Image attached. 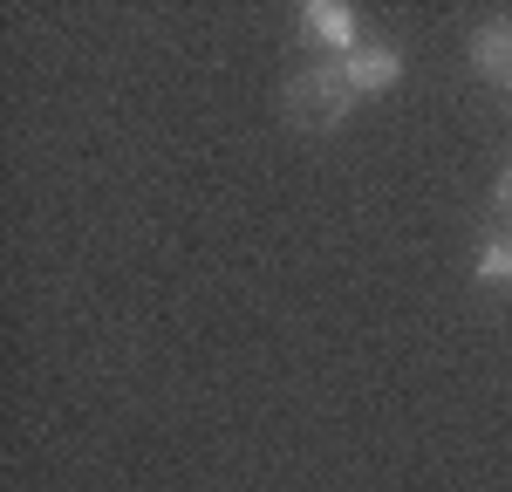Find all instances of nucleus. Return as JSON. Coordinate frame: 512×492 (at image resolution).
Wrapping results in <instances>:
<instances>
[{"label":"nucleus","mask_w":512,"mask_h":492,"mask_svg":"<svg viewBox=\"0 0 512 492\" xmlns=\"http://www.w3.org/2000/svg\"><path fill=\"white\" fill-rule=\"evenodd\" d=\"M492 219H499V226L512 233V164L499 171V185H492Z\"/></svg>","instance_id":"6"},{"label":"nucleus","mask_w":512,"mask_h":492,"mask_svg":"<svg viewBox=\"0 0 512 492\" xmlns=\"http://www.w3.org/2000/svg\"><path fill=\"white\" fill-rule=\"evenodd\" d=\"M478 281H485V287L512 281V233H506V226H492V233L478 240Z\"/></svg>","instance_id":"5"},{"label":"nucleus","mask_w":512,"mask_h":492,"mask_svg":"<svg viewBox=\"0 0 512 492\" xmlns=\"http://www.w3.org/2000/svg\"><path fill=\"white\" fill-rule=\"evenodd\" d=\"M349 110H355V89H349V76H342V62L308 69V76L287 82V117L308 123V130H335Z\"/></svg>","instance_id":"1"},{"label":"nucleus","mask_w":512,"mask_h":492,"mask_svg":"<svg viewBox=\"0 0 512 492\" xmlns=\"http://www.w3.org/2000/svg\"><path fill=\"white\" fill-rule=\"evenodd\" d=\"M342 76H349L355 96H383V89H396V76H403V55L383 48V41H362L349 62H342Z\"/></svg>","instance_id":"3"},{"label":"nucleus","mask_w":512,"mask_h":492,"mask_svg":"<svg viewBox=\"0 0 512 492\" xmlns=\"http://www.w3.org/2000/svg\"><path fill=\"white\" fill-rule=\"evenodd\" d=\"M301 28H308L315 48L342 55V62L362 48V35H355V7H342V0H308V7H301Z\"/></svg>","instance_id":"2"},{"label":"nucleus","mask_w":512,"mask_h":492,"mask_svg":"<svg viewBox=\"0 0 512 492\" xmlns=\"http://www.w3.org/2000/svg\"><path fill=\"white\" fill-rule=\"evenodd\" d=\"M472 62L492 82H506V89H512V21H506V28H499V21H492V28H478V35H472Z\"/></svg>","instance_id":"4"}]
</instances>
